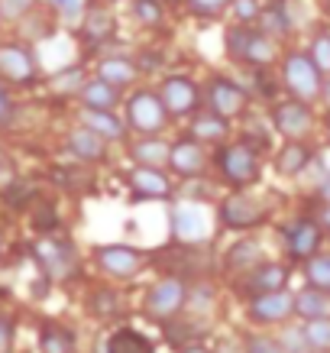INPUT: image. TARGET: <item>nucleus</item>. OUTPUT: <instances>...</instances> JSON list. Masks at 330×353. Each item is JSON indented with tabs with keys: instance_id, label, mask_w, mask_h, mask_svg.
<instances>
[{
	"instance_id": "39",
	"label": "nucleus",
	"mask_w": 330,
	"mask_h": 353,
	"mask_svg": "<svg viewBox=\"0 0 330 353\" xmlns=\"http://www.w3.org/2000/svg\"><path fill=\"white\" fill-rule=\"evenodd\" d=\"M246 353H285V347H282V341H272V337H249Z\"/></svg>"
},
{
	"instance_id": "42",
	"label": "nucleus",
	"mask_w": 330,
	"mask_h": 353,
	"mask_svg": "<svg viewBox=\"0 0 330 353\" xmlns=\"http://www.w3.org/2000/svg\"><path fill=\"white\" fill-rule=\"evenodd\" d=\"M91 308L101 311V314H110V311L117 308V299H114V292H97L94 301H91Z\"/></svg>"
},
{
	"instance_id": "14",
	"label": "nucleus",
	"mask_w": 330,
	"mask_h": 353,
	"mask_svg": "<svg viewBox=\"0 0 330 353\" xmlns=\"http://www.w3.org/2000/svg\"><path fill=\"white\" fill-rule=\"evenodd\" d=\"M139 253L133 250V246H101L97 250V263L110 272V276H120V279H127L133 276L139 269Z\"/></svg>"
},
{
	"instance_id": "31",
	"label": "nucleus",
	"mask_w": 330,
	"mask_h": 353,
	"mask_svg": "<svg viewBox=\"0 0 330 353\" xmlns=\"http://www.w3.org/2000/svg\"><path fill=\"white\" fill-rule=\"evenodd\" d=\"M305 276H308L311 285H318V289L330 292V256H314L308 259V269H305Z\"/></svg>"
},
{
	"instance_id": "43",
	"label": "nucleus",
	"mask_w": 330,
	"mask_h": 353,
	"mask_svg": "<svg viewBox=\"0 0 330 353\" xmlns=\"http://www.w3.org/2000/svg\"><path fill=\"white\" fill-rule=\"evenodd\" d=\"M49 3H52L59 13H65L68 20H75L78 13H81V0H49Z\"/></svg>"
},
{
	"instance_id": "19",
	"label": "nucleus",
	"mask_w": 330,
	"mask_h": 353,
	"mask_svg": "<svg viewBox=\"0 0 330 353\" xmlns=\"http://www.w3.org/2000/svg\"><path fill=\"white\" fill-rule=\"evenodd\" d=\"M288 282V269L278 266V263H266V266H256L249 282H246V289L253 292V295H262V292H276V289H285Z\"/></svg>"
},
{
	"instance_id": "49",
	"label": "nucleus",
	"mask_w": 330,
	"mask_h": 353,
	"mask_svg": "<svg viewBox=\"0 0 330 353\" xmlns=\"http://www.w3.org/2000/svg\"><path fill=\"white\" fill-rule=\"evenodd\" d=\"M320 97H324V101H327V104H330V78H327V81H324V91H320Z\"/></svg>"
},
{
	"instance_id": "21",
	"label": "nucleus",
	"mask_w": 330,
	"mask_h": 353,
	"mask_svg": "<svg viewBox=\"0 0 330 353\" xmlns=\"http://www.w3.org/2000/svg\"><path fill=\"white\" fill-rule=\"evenodd\" d=\"M104 353H156V347H152V343L146 341L139 331L123 327V331H117L110 341H107Z\"/></svg>"
},
{
	"instance_id": "36",
	"label": "nucleus",
	"mask_w": 330,
	"mask_h": 353,
	"mask_svg": "<svg viewBox=\"0 0 330 353\" xmlns=\"http://www.w3.org/2000/svg\"><path fill=\"white\" fill-rule=\"evenodd\" d=\"M311 59L320 65V72H330V32H318V36H314Z\"/></svg>"
},
{
	"instance_id": "46",
	"label": "nucleus",
	"mask_w": 330,
	"mask_h": 353,
	"mask_svg": "<svg viewBox=\"0 0 330 353\" xmlns=\"http://www.w3.org/2000/svg\"><path fill=\"white\" fill-rule=\"evenodd\" d=\"M320 198H324V204H330V179L320 182Z\"/></svg>"
},
{
	"instance_id": "34",
	"label": "nucleus",
	"mask_w": 330,
	"mask_h": 353,
	"mask_svg": "<svg viewBox=\"0 0 330 353\" xmlns=\"http://www.w3.org/2000/svg\"><path fill=\"white\" fill-rule=\"evenodd\" d=\"M133 17H136L143 26H159V23L165 20L162 0H136V3H133Z\"/></svg>"
},
{
	"instance_id": "48",
	"label": "nucleus",
	"mask_w": 330,
	"mask_h": 353,
	"mask_svg": "<svg viewBox=\"0 0 330 353\" xmlns=\"http://www.w3.org/2000/svg\"><path fill=\"white\" fill-rule=\"evenodd\" d=\"M320 224L330 230V204H324V211H320Z\"/></svg>"
},
{
	"instance_id": "11",
	"label": "nucleus",
	"mask_w": 330,
	"mask_h": 353,
	"mask_svg": "<svg viewBox=\"0 0 330 353\" xmlns=\"http://www.w3.org/2000/svg\"><path fill=\"white\" fill-rule=\"evenodd\" d=\"M220 217H224L227 227H236V230L256 227L266 217V204H256L253 198H246V194H234V198H227V201L220 204Z\"/></svg>"
},
{
	"instance_id": "9",
	"label": "nucleus",
	"mask_w": 330,
	"mask_h": 353,
	"mask_svg": "<svg viewBox=\"0 0 330 353\" xmlns=\"http://www.w3.org/2000/svg\"><path fill=\"white\" fill-rule=\"evenodd\" d=\"M272 123H276L285 137L298 139L308 133L311 127V108L308 101H298V97H291V101H282V104H276V110H272Z\"/></svg>"
},
{
	"instance_id": "27",
	"label": "nucleus",
	"mask_w": 330,
	"mask_h": 353,
	"mask_svg": "<svg viewBox=\"0 0 330 353\" xmlns=\"http://www.w3.org/2000/svg\"><path fill=\"white\" fill-rule=\"evenodd\" d=\"M85 127H91V130H97L104 139H117L120 133H123V123H120L110 110H94V108H87V114H85Z\"/></svg>"
},
{
	"instance_id": "17",
	"label": "nucleus",
	"mask_w": 330,
	"mask_h": 353,
	"mask_svg": "<svg viewBox=\"0 0 330 353\" xmlns=\"http://www.w3.org/2000/svg\"><path fill=\"white\" fill-rule=\"evenodd\" d=\"M175 234H178V240H201L207 234V221H204L201 208L178 204L175 208Z\"/></svg>"
},
{
	"instance_id": "3",
	"label": "nucleus",
	"mask_w": 330,
	"mask_h": 353,
	"mask_svg": "<svg viewBox=\"0 0 330 353\" xmlns=\"http://www.w3.org/2000/svg\"><path fill=\"white\" fill-rule=\"evenodd\" d=\"M169 120V108L156 91H136L127 101V123L139 133H159Z\"/></svg>"
},
{
	"instance_id": "2",
	"label": "nucleus",
	"mask_w": 330,
	"mask_h": 353,
	"mask_svg": "<svg viewBox=\"0 0 330 353\" xmlns=\"http://www.w3.org/2000/svg\"><path fill=\"white\" fill-rule=\"evenodd\" d=\"M282 78H285V88L291 91V97L298 101H314L324 91V72L320 65L311 59L308 52H291L285 55V65H282Z\"/></svg>"
},
{
	"instance_id": "1",
	"label": "nucleus",
	"mask_w": 330,
	"mask_h": 353,
	"mask_svg": "<svg viewBox=\"0 0 330 353\" xmlns=\"http://www.w3.org/2000/svg\"><path fill=\"white\" fill-rule=\"evenodd\" d=\"M227 52L249 68H269L276 62V39L262 30H249V23H236L227 32Z\"/></svg>"
},
{
	"instance_id": "15",
	"label": "nucleus",
	"mask_w": 330,
	"mask_h": 353,
	"mask_svg": "<svg viewBox=\"0 0 330 353\" xmlns=\"http://www.w3.org/2000/svg\"><path fill=\"white\" fill-rule=\"evenodd\" d=\"M169 162H172V169L178 172V175L192 179V175H198V172L204 169V152H201V146H198L194 139H181V143L172 146Z\"/></svg>"
},
{
	"instance_id": "35",
	"label": "nucleus",
	"mask_w": 330,
	"mask_h": 353,
	"mask_svg": "<svg viewBox=\"0 0 330 353\" xmlns=\"http://www.w3.org/2000/svg\"><path fill=\"white\" fill-rule=\"evenodd\" d=\"M230 13L236 23H256L262 13V3L259 0H230Z\"/></svg>"
},
{
	"instance_id": "44",
	"label": "nucleus",
	"mask_w": 330,
	"mask_h": 353,
	"mask_svg": "<svg viewBox=\"0 0 330 353\" xmlns=\"http://www.w3.org/2000/svg\"><path fill=\"white\" fill-rule=\"evenodd\" d=\"M10 341H13V324L7 318H0V353L10 347Z\"/></svg>"
},
{
	"instance_id": "10",
	"label": "nucleus",
	"mask_w": 330,
	"mask_h": 353,
	"mask_svg": "<svg viewBox=\"0 0 330 353\" xmlns=\"http://www.w3.org/2000/svg\"><path fill=\"white\" fill-rule=\"evenodd\" d=\"M291 311H295V295H288L285 289L262 292V295H256L253 305H249V314H253L256 321H262V324L285 321Z\"/></svg>"
},
{
	"instance_id": "20",
	"label": "nucleus",
	"mask_w": 330,
	"mask_h": 353,
	"mask_svg": "<svg viewBox=\"0 0 330 353\" xmlns=\"http://www.w3.org/2000/svg\"><path fill=\"white\" fill-rule=\"evenodd\" d=\"M81 97H85L87 108H94V110H110V108H114V104L120 101V91H117V85H110L107 78L97 75L94 81H85V85H81Z\"/></svg>"
},
{
	"instance_id": "50",
	"label": "nucleus",
	"mask_w": 330,
	"mask_h": 353,
	"mask_svg": "<svg viewBox=\"0 0 330 353\" xmlns=\"http://www.w3.org/2000/svg\"><path fill=\"white\" fill-rule=\"evenodd\" d=\"M169 3H178V0H169Z\"/></svg>"
},
{
	"instance_id": "29",
	"label": "nucleus",
	"mask_w": 330,
	"mask_h": 353,
	"mask_svg": "<svg viewBox=\"0 0 330 353\" xmlns=\"http://www.w3.org/2000/svg\"><path fill=\"white\" fill-rule=\"evenodd\" d=\"M75 347V334L59 327V324H49L43 331V353H72Z\"/></svg>"
},
{
	"instance_id": "12",
	"label": "nucleus",
	"mask_w": 330,
	"mask_h": 353,
	"mask_svg": "<svg viewBox=\"0 0 330 353\" xmlns=\"http://www.w3.org/2000/svg\"><path fill=\"white\" fill-rule=\"evenodd\" d=\"M0 75L7 81H32L36 78V62L23 46H0Z\"/></svg>"
},
{
	"instance_id": "30",
	"label": "nucleus",
	"mask_w": 330,
	"mask_h": 353,
	"mask_svg": "<svg viewBox=\"0 0 330 353\" xmlns=\"http://www.w3.org/2000/svg\"><path fill=\"white\" fill-rule=\"evenodd\" d=\"M85 36L87 39H110L114 36V17L107 10H91L85 20Z\"/></svg>"
},
{
	"instance_id": "13",
	"label": "nucleus",
	"mask_w": 330,
	"mask_h": 353,
	"mask_svg": "<svg viewBox=\"0 0 330 353\" xmlns=\"http://www.w3.org/2000/svg\"><path fill=\"white\" fill-rule=\"evenodd\" d=\"M285 243L295 259H311L320 246V227L314 221H298L285 230Z\"/></svg>"
},
{
	"instance_id": "47",
	"label": "nucleus",
	"mask_w": 330,
	"mask_h": 353,
	"mask_svg": "<svg viewBox=\"0 0 330 353\" xmlns=\"http://www.w3.org/2000/svg\"><path fill=\"white\" fill-rule=\"evenodd\" d=\"M181 353H211V350H207V347H201V343H188Z\"/></svg>"
},
{
	"instance_id": "38",
	"label": "nucleus",
	"mask_w": 330,
	"mask_h": 353,
	"mask_svg": "<svg viewBox=\"0 0 330 353\" xmlns=\"http://www.w3.org/2000/svg\"><path fill=\"white\" fill-rule=\"evenodd\" d=\"M282 347H285V353H305L311 347V341H308V334H305V327H291V331H285L282 334Z\"/></svg>"
},
{
	"instance_id": "8",
	"label": "nucleus",
	"mask_w": 330,
	"mask_h": 353,
	"mask_svg": "<svg viewBox=\"0 0 330 353\" xmlns=\"http://www.w3.org/2000/svg\"><path fill=\"white\" fill-rule=\"evenodd\" d=\"M159 97L162 104L169 108V114H175V117H185V114H192L198 108V88H194L192 78H181V75L165 78L159 88Z\"/></svg>"
},
{
	"instance_id": "41",
	"label": "nucleus",
	"mask_w": 330,
	"mask_h": 353,
	"mask_svg": "<svg viewBox=\"0 0 330 353\" xmlns=\"http://www.w3.org/2000/svg\"><path fill=\"white\" fill-rule=\"evenodd\" d=\"M72 85H85V81H81V72H78V68H68V72H65V75H59L52 81V88L55 91H72Z\"/></svg>"
},
{
	"instance_id": "7",
	"label": "nucleus",
	"mask_w": 330,
	"mask_h": 353,
	"mask_svg": "<svg viewBox=\"0 0 330 353\" xmlns=\"http://www.w3.org/2000/svg\"><path fill=\"white\" fill-rule=\"evenodd\" d=\"M32 253H36L39 266L45 269L49 279H68L75 272V253L62 240H39V243L32 246Z\"/></svg>"
},
{
	"instance_id": "26",
	"label": "nucleus",
	"mask_w": 330,
	"mask_h": 353,
	"mask_svg": "<svg viewBox=\"0 0 330 353\" xmlns=\"http://www.w3.org/2000/svg\"><path fill=\"white\" fill-rule=\"evenodd\" d=\"M227 123L230 120H224L220 114H198L194 117V123H192V133L198 139H207V143H217V139H224L227 137Z\"/></svg>"
},
{
	"instance_id": "28",
	"label": "nucleus",
	"mask_w": 330,
	"mask_h": 353,
	"mask_svg": "<svg viewBox=\"0 0 330 353\" xmlns=\"http://www.w3.org/2000/svg\"><path fill=\"white\" fill-rule=\"evenodd\" d=\"M172 146H165L162 139H143L133 146V156L139 159V165H162V162L169 159Z\"/></svg>"
},
{
	"instance_id": "18",
	"label": "nucleus",
	"mask_w": 330,
	"mask_h": 353,
	"mask_svg": "<svg viewBox=\"0 0 330 353\" xmlns=\"http://www.w3.org/2000/svg\"><path fill=\"white\" fill-rule=\"evenodd\" d=\"M68 150L75 152L78 159H87V162H94V159H101L107 152V139L97 133V130H91V127H81V130H75L72 137H68Z\"/></svg>"
},
{
	"instance_id": "23",
	"label": "nucleus",
	"mask_w": 330,
	"mask_h": 353,
	"mask_svg": "<svg viewBox=\"0 0 330 353\" xmlns=\"http://www.w3.org/2000/svg\"><path fill=\"white\" fill-rule=\"evenodd\" d=\"M259 30L269 32L272 39L276 36H285L288 30H291V20H288V10H285V3H269V7H262V13H259Z\"/></svg>"
},
{
	"instance_id": "25",
	"label": "nucleus",
	"mask_w": 330,
	"mask_h": 353,
	"mask_svg": "<svg viewBox=\"0 0 330 353\" xmlns=\"http://www.w3.org/2000/svg\"><path fill=\"white\" fill-rule=\"evenodd\" d=\"M136 65L130 62V59H104V62H101V68H97V75L101 78H107V81H110V85H117V88H123V85H130V81H133V78H136Z\"/></svg>"
},
{
	"instance_id": "45",
	"label": "nucleus",
	"mask_w": 330,
	"mask_h": 353,
	"mask_svg": "<svg viewBox=\"0 0 330 353\" xmlns=\"http://www.w3.org/2000/svg\"><path fill=\"white\" fill-rule=\"evenodd\" d=\"M10 114H13V104H10V97H7V91L0 88V127L10 120Z\"/></svg>"
},
{
	"instance_id": "24",
	"label": "nucleus",
	"mask_w": 330,
	"mask_h": 353,
	"mask_svg": "<svg viewBox=\"0 0 330 353\" xmlns=\"http://www.w3.org/2000/svg\"><path fill=\"white\" fill-rule=\"evenodd\" d=\"M308 162H311L308 146H301V143H285L282 152H278V159H276V169L282 172V175H298Z\"/></svg>"
},
{
	"instance_id": "40",
	"label": "nucleus",
	"mask_w": 330,
	"mask_h": 353,
	"mask_svg": "<svg viewBox=\"0 0 330 353\" xmlns=\"http://www.w3.org/2000/svg\"><path fill=\"white\" fill-rule=\"evenodd\" d=\"M36 0H0V13L3 17H10V20H17V17H23V13L30 10Z\"/></svg>"
},
{
	"instance_id": "4",
	"label": "nucleus",
	"mask_w": 330,
	"mask_h": 353,
	"mask_svg": "<svg viewBox=\"0 0 330 353\" xmlns=\"http://www.w3.org/2000/svg\"><path fill=\"white\" fill-rule=\"evenodd\" d=\"M217 162H220L224 179L234 185H249L256 175H259V159H256L253 146H246V143H230V146H224L220 156H217Z\"/></svg>"
},
{
	"instance_id": "16",
	"label": "nucleus",
	"mask_w": 330,
	"mask_h": 353,
	"mask_svg": "<svg viewBox=\"0 0 330 353\" xmlns=\"http://www.w3.org/2000/svg\"><path fill=\"white\" fill-rule=\"evenodd\" d=\"M130 185L143 198H165L169 194V179L156 165H136V169L130 172Z\"/></svg>"
},
{
	"instance_id": "37",
	"label": "nucleus",
	"mask_w": 330,
	"mask_h": 353,
	"mask_svg": "<svg viewBox=\"0 0 330 353\" xmlns=\"http://www.w3.org/2000/svg\"><path fill=\"white\" fill-rule=\"evenodd\" d=\"M188 7H192L194 17H217V13H224L230 7V0H188Z\"/></svg>"
},
{
	"instance_id": "6",
	"label": "nucleus",
	"mask_w": 330,
	"mask_h": 353,
	"mask_svg": "<svg viewBox=\"0 0 330 353\" xmlns=\"http://www.w3.org/2000/svg\"><path fill=\"white\" fill-rule=\"evenodd\" d=\"M185 299H188V289H185L181 279H162L146 295V311L156 314V318H172V314L181 311Z\"/></svg>"
},
{
	"instance_id": "33",
	"label": "nucleus",
	"mask_w": 330,
	"mask_h": 353,
	"mask_svg": "<svg viewBox=\"0 0 330 353\" xmlns=\"http://www.w3.org/2000/svg\"><path fill=\"white\" fill-rule=\"evenodd\" d=\"M305 334H308V341L314 350H330V318H311L305 324Z\"/></svg>"
},
{
	"instance_id": "32",
	"label": "nucleus",
	"mask_w": 330,
	"mask_h": 353,
	"mask_svg": "<svg viewBox=\"0 0 330 353\" xmlns=\"http://www.w3.org/2000/svg\"><path fill=\"white\" fill-rule=\"evenodd\" d=\"M256 263H259V246L256 243H236L227 256L230 269H256Z\"/></svg>"
},
{
	"instance_id": "22",
	"label": "nucleus",
	"mask_w": 330,
	"mask_h": 353,
	"mask_svg": "<svg viewBox=\"0 0 330 353\" xmlns=\"http://www.w3.org/2000/svg\"><path fill=\"white\" fill-rule=\"evenodd\" d=\"M327 305H330V299L324 295V289H318V285H311V289H305L301 295H295V311H298L305 321L324 318V314H327Z\"/></svg>"
},
{
	"instance_id": "5",
	"label": "nucleus",
	"mask_w": 330,
	"mask_h": 353,
	"mask_svg": "<svg viewBox=\"0 0 330 353\" xmlns=\"http://www.w3.org/2000/svg\"><path fill=\"white\" fill-rule=\"evenodd\" d=\"M207 104H211L214 114H220L224 120H234L246 110L249 94H246L236 81L217 75V78H211V85H207Z\"/></svg>"
}]
</instances>
